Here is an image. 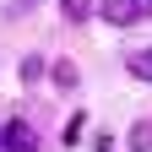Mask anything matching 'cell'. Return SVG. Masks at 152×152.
<instances>
[{"label":"cell","instance_id":"obj_1","mask_svg":"<svg viewBox=\"0 0 152 152\" xmlns=\"http://www.w3.org/2000/svg\"><path fill=\"white\" fill-rule=\"evenodd\" d=\"M98 16L114 22V27H125L136 16H152V0H98Z\"/></svg>","mask_w":152,"mask_h":152},{"label":"cell","instance_id":"obj_2","mask_svg":"<svg viewBox=\"0 0 152 152\" xmlns=\"http://www.w3.org/2000/svg\"><path fill=\"white\" fill-rule=\"evenodd\" d=\"M0 152H38L33 125H27V120H11V125H6V136H0Z\"/></svg>","mask_w":152,"mask_h":152},{"label":"cell","instance_id":"obj_3","mask_svg":"<svg viewBox=\"0 0 152 152\" xmlns=\"http://www.w3.org/2000/svg\"><path fill=\"white\" fill-rule=\"evenodd\" d=\"M49 76H54L60 87H76V65H71V60H54V65H49Z\"/></svg>","mask_w":152,"mask_h":152},{"label":"cell","instance_id":"obj_4","mask_svg":"<svg viewBox=\"0 0 152 152\" xmlns=\"http://www.w3.org/2000/svg\"><path fill=\"white\" fill-rule=\"evenodd\" d=\"M130 71H136L141 82H152V49H141V54H130Z\"/></svg>","mask_w":152,"mask_h":152},{"label":"cell","instance_id":"obj_5","mask_svg":"<svg viewBox=\"0 0 152 152\" xmlns=\"http://www.w3.org/2000/svg\"><path fill=\"white\" fill-rule=\"evenodd\" d=\"M60 6H65V16H71V22H87V16H92V6H87V0H60Z\"/></svg>","mask_w":152,"mask_h":152},{"label":"cell","instance_id":"obj_6","mask_svg":"<svg viewBox=\"0 0 152 152\" xmlns=\"http://www.w3.org/2000/svg\"><path fill=\"white\" fill-rule=\"evenodd\" d=\"M130 147H136V152H152V125H136V130H130Z\"/></svg>","mask_w":152,"mask_h":152}]
</instances>
